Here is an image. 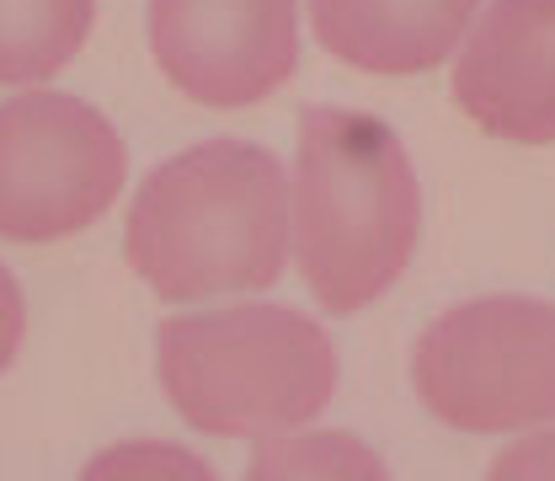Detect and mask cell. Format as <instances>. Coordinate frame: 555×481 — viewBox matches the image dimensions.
<instances>
[{
	"label": "cell",
	"instance_id": "6da1fadb",
	"mask_svg": "<svg viewBox=\"0 0 555 481\" xmlns=\"http://www.w3.org/2000/svg\"><path fill=\"white\" fill-rule=\"evenodd\" d=\"M129 263L160 300L278 283L288 263V182L273 150L208 139L155 166L129 208Z\"/></svg>",
	"mask_w": 555,
	"mask_h": 481
},
{
	"label": "cell",
	"instance_id": "7a4b0ae2",
	"mask_svg": "<svg viewBox=\"0 0 555 481\" xmlns=\"http://www.w3.org/2000/svg\"><path fill=\"white\" fill-rule=\"evenodd\" d=\"M294 257L321 311L352 316L406 274L422 199L406 144L352 107H310L294 161Z\"/></svg>",
	"mask_w": 555,
	"mask_h": 481
},
{
	"label": "cell",
	"instance_id": "3957f363",
	"mask_svg": "<svg viewBox=\"0 0 555 481\" xmlns=\"http://www.w3.org/2000/svg\"><path fill=\"white\" fill-rule=\"evenodd\" d=\"M155 364L171 407L214 439H273L321 417L337 391L332 338L288 305L171 316Z\"/></svg>",
	"mask_w": 555,
	"mask_h": 481
},
{
	"label": "cell",
	"instance_id": "277c9868",
	"mask_svg": "<svg viewBox=\"0 0 555 481\" xmlns=\"http://www.w3.org/2000/svg\"><path fill=\"white\" fill-rule=\"evenodd\" d=\"M412 385L460 433L555 422V305L491 294L443 311L416 338Z\"/></svg>",
	"mask_w": 555,
	"mask_h": 481
},
{
	"label": "cell",
	"instance_id": "5b68a950",
	"mask_svg": "<svg viewBox=\"0 0 555 481\" xmlns=\"http://www.w3.org/2000/svg\"><path fill=\"white\" fill-rule=\"evenodd\" d=\"M129 155L118 129L60 91L0 102V241L43 246L118 204Z\"/></svg>",
	"mask_w": 555,
	"mask_h": 481
},
{
	"label": "cell",
	"instance_id": "8992f818",
	"mask_svg": "<svg viewBox=\"0 0 555 481\" xmlns=\"http://www.w3.org/2000/svg\"><path fill=\"white\" fill-rule=\"evenodd\" d=\"M150 54L198 107H251L299 60L294 0H150Z\"/></svg>",
	"mask_w": 555,
	"mask_h": 481
},
{
	"label": "cell",
	"instance_id": "52a82bcc",
	"mask_svg": "<svg viewBox=\"0 0 555 481\" xmlns=\"http://www.w3.org/2000/svg\"><path fill=\"white\" fill-rule=\"evenodd\" d=\"M460 113L507 144H555V0H491L454 65Z\"/></svg>",
	"mask_w": 555,
	"mask_h": 481
},
{
	"label": "cell",
	"instance_id": "ba28073f",
	"mask_svg": "<svg viewBox=\"0 0 555 481\" xmlns=\"http://www.w3.org/2000/svg\"><path fill=\"white\" fill-rule=\"evenodd\" d=\"M481 0H310L326 54L363 75H422L470 33Z\"/></svg>",
	"mask_w": 555,
	"mask_h": 481
},
{
	"label": "cell",
	"instance_id": "9c48e42d",
	"mask_svg": "<svg viewBox=\"0 0 555 481\" xmlns=\"http://www.w3.org/2000/svg\"><path fill=\"white\" fill-rule=\"evenodd\" d=\"M96 0H0V86H38L80 54Z\"/></svg>",
	"mask_w": 555,
	"mask_h": 481
},
{
	"label": "cell",
	"instance_id": "30bf717a",
	"mask_svg": "<svg viewBox=\"0 0 555 481\" xmlns=\"http://www.w3.org/2000/svg\"><path fill=\"white\" fill-rule=\"evenodd\" d=\"M294 471H363V477H379V460L352 444V439H305V444H288V439H273L257 450L251 460V477H294Z\"/></svg>",
	"mask_w": 555,
	"mask_h": 481
},
{
	"label": "cell",
	"instance_id": "8fae6325",
	"mask_svg": "<svg viewBox=\"0 0 555 481\" xmlns=\"http://www.w3.org/2000/svg\"><path fill=\"white\" fill-rule=\"evenodd\" d=\"M491 477H496V481H513V477H555V428H551V433H540V439H524V444H513L507 455H496Z\"/></svg>",
	"mask_w": 555,
	"mask_h": 481
},
{
	"label": "cell",
	"instance_id": "7c38bea8",
	"mask_svg": "<svg viewBox=\"0 0 555 481\" xmlns=\"http://www.w3.org/2000/svg\"><path fill=\"white\" fill-rule=\"evenodd\" d=\"M22 332H27L22 289H16V278L0 268V375L11 369V358H16V347H22Z\"/></svg>",
	"mask_w": 555,
	"mask_h": 481
}]
</instances>
